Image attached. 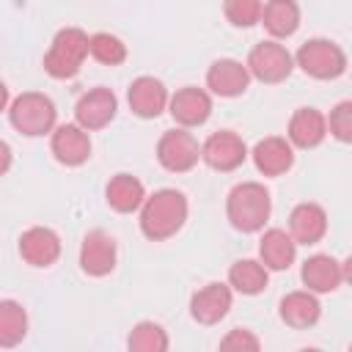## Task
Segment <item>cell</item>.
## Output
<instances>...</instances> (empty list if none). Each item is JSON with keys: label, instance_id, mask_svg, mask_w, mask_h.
Returning a JSON list of instances; mask_svg holds the SVG:
<instances>
[{"label": "cell", "instance_id": "1", "mask_svg": "<svg viewBox=\"0 0 352 352\" xmlns=\"http://www.w3.org/2000/svg\"><path fill=\"white\" fill-rule=\"evenodd\" d=\"M184 220H187V198L173 187L157 190L140 204V231L151 242L170 239L176 231H182Z\"/></svg>", "mask_w": 352, "mask_h": 352}, {"label": "cell", "instance_id": "2", "mask_svg": "<svg viewBox=\"0 0 352 352\" xmlns=\"http://www.w3.org/2000/svg\"><path fill=\"white\" fill-rule=\"evenodd\" d=\"M272 212V198L264 184L258 182H242L228 192L226 214L228 223L242 234H256L267 226Z\"/></svg>", "mask_w": 352, "mask_h": 352}, {"label": "cell", "instance_id": "3", "mask_svg": "<svg viewBox=\"0 0 352 352\" xmlns=\"http://www.w3.org/2000/svg\"><path fill=\"white\" fill-rule=\"evenodd\" d=\"M88 58V36L80 28H63L55 33L47 55H44V72L55 80L74 77Z\"/></svg>", "mask_w": 352, "mask_h": 352}, {"label": "cell", "instance_id": "4", "mask_svg": "<svg viewBox=\"0 0 352 352\" xmlns=\"http://www.w3.org/2000/svg\"><path fill=\"white\" fill-rule=\"evenodd\" d=\"M8 118H11V126L28 138H41L47 132L55 129V104L47 94H38V91H25L22 96H16L8 107Z\"/></svg>", "mask_w": 352, "mask_h": 352}, {"label": "cell", "instance_id": "5", "mask_svg": "<svg viewBox=\"0 0 352 352\" xmlns=\"http://www.w3.org/2000/svg\"><path fill=\"white\" fill-rule=\"evenodd\" d=\"M294 60L314 80H336V77H341L346 72V55L330 38H311V41H305L297 50Z\"/></svg>", "mask_w": 352, "mask_h": 352}, {"label": "cell", "instance_id": "6", "mask_svg": "<svg viewBox=\"0 0 352 352\" xmlns=\"http://www.w3.org/2000/svg\"><path fill=\"white\" fill-rule=\"evenodd\" d=\"M245 66H248L250 77H256V80H261L267 85H275V82L289 80V74L294 69V58L283 44L270 38V41H261V44H256L250 50Z\"/></svg>", "mask_w": 352, "mask_h": 352}, {"label": "cell", "instance_id": "7", "mask_svg": "<svg viewBox=\"0 0 352 352\" xmlns=\"http://www.w3.org/2000/svg\"><path fill=\"white\" fill-rule=\"evenodd\" d=\"M157 160L165 170L170 173H184V170H192L201 160V143L195 140V135L184 126H176V129H168L160 143H157Z\"/></svg>", "mask_w": 352, "mask_h": 352}, {"label": "cell", "instance_id": "8", "mask_svg": "<svg viewBox=\"0 0 352 352\" xmlns=\"http://www.w3.org/2000/svg\"><path fill=\"white\" fill-rule=\"evenodd\" d=\"M201 160L212 168V170H236L245 160H248V146L245 140L231 132V129H220V132H212L204 143H201Z\"/></svg>", "mask_w": 352, "mask_h": 352}, {"label": "cell", "instance_id": "9", "mask_svg": "<svg viewBox=\"0 0 352 352\" xmlns=\"http://www.w3.org/2000/svg\"><path fill=\"white\" fill-rule=\"evenodd\" d=\"M349 264L352 261H336L333 256L316 253V256H311V258L302 261L300 278H302V283H305L308 292L327 294V292H336L341 283L349 280Z\"/></svg>", "mask_w": 352, "mask_h": 352}, {"label": "cell", "instance_id": "10", "mask_svg": "<svg viewBox=\"0 0 352 352\" xmlns=\"http://www.w3.org/2000/svg\"><path fill=\"white\" fill-rule=\"evenodd\" d=\"M116 110H118V99L110 88H91L85 91L77 104H74V118L77 124L85 129V132H96V129H104L113 118H116Z\"/></svg>", "mask_w": 352, "mask_h": 352}, {"label": "cell", "instance_id": "11", "mask_svg": "<svg viewBox=\"0 0 352 352\" xmlns=\"http://www.w3.org/2000/svg\"><path fill=\"white\" fill-rule=\"evenodd\" d=\"M168 110H170V116H173V121L179 126L192 129V126H201V124L209 121V116H212V96L204 88L184 85L173 96H168Z\"/></svg>", "mask_w": 352, "mask_h": 352}, {"label": "cell", "instance_id": "12", "mask_svg": "<svg viewBox=\"0 0 352 352\" xmlns=\"http://www.w3.org/2000/svg\"><path fill=\"white\" fill-rule=\"evenodd\" d=\"M116 239L102 231V228H94L85 234L82 239V248H80V267L85 275L91 278H104L116 270Z\"/></svg>", "mask_w": 352, "mask_h": 352}, {"label": "cell", "instance_id": "13", "mask_svg": "<svg viewBox=\"0 0 352 352\" xmlns=\"http://www.w3.org/2000/svg\"><path fill=\"white\" fill-rule=\"evenodd\" d=\"M50 148L55 160L66 168H77L91 160V138L80 124H60L52 129Z\"/></svg>", "mask_w": 352, "mask_h": 352}, {"label": "cell", "instance_id": "14", "mask_svg": "<svg viewBox=\"0 0 352 352\" xmlns=\"http://www.w3.org/2000/svg\"><path fill=\"white\" fill-rule=\"evenodd\" d=\"M234 294L228 283H206L190 300V314L198 324H217L231 311Z\"/></svg>", "mask_w": 352, "mask_h": 352}, {"label": "cell", "instance_id": "15", "mask_svg": "<svg viewBox=\"0 0 352 352\" xmlns=\"http://www.w3.org/2000/svg\"><path fill=\"white\" fill-rule=\"evenodd\" d=\"M206 85L214 96H223V99H234L239 94L248 91L250 85V72L245 63L234 60V58H220L209 66L206 72Z\"/></svg>", "mask_w": 352, "mask_h": 352}, {"label": "cell", "instance_id": "16", "mask_svg": "<svg viewBox=\"0 0 352 352\" xmlns=\"http://www.w3.org/2000/svg\"><path fill=\"white\" fill-rule=\"evenodd\" d=\"M126 99H129V110L138 118H157L168 107V88H165L162 80H157L151 74H143V77L132 80V85L126 91Z\"/></svg>", "mask_w": 352, "mask_h": 352}, {"label": "cell", "instance_id": "17", "mask_svg": "<svg viewBox=\"0 0 352 352\" xmlns=\"http://www.w3.org/2000/svg\"><path fill=\"white\" fill-rule=\"evenodd\" d=\"M19 256L30 267H52L60 256V236L52 228L33 226L19 236Z\"/></svg>", "mask_w": 352, "mask_h": 352}, {"label": "cell", "instance_id": "18", "mask_svg": "<svg viewBox=\"0 0 352 352\" xmlns=\"http://www.w3.org/2000/svg\"><path fill=\"white\" fill-rule=\"evenodd\" d=\"M327 138V121L316 107H297L289 118L286 140L294 148H316Z\"/></svg>", "mask_w": 352, "mask_h": 352}, {"label": "cell", "instance_id": "19", "mask_svg": "<svg viewBox=\"0 0 352 352\" xmlns=\"http://www.w3.org/2000/svg\"><path fill=\"white\" fill-rule=\"evenodd\" d=\"M327 234V214L319 204H297L289 214V236L297 245H316Z\"/></svg>", "mask_w": 352, "mask_h": 352}, {"label": "cell", "instance_id": "20", "mask_svg": "<svg viewBox=\"0 0 352 352\" xmlns=\"http://www.w3.org/2000/svg\"><path fill=\"white\" fill-rule=\"evenodd\" d=\"M253 165L264 176H283L294 165V146L286 138H264L253 148Z\"/></svg>", "mask_w": 352, "mask_h": 352}, {"label": "cell", "instance_id": "21", "mask_svg": "<svg viewBox=\"0 0 352 352\" xmlns=\"http://www.w3.org/2000/svg\"><path fill=\"white\" fill-rule=\"evenodd\" d=\"M297 258V242L289 236V231L283 228H267L261 242H258V261L272 270V272H280V270H289Z\"/></svg>", "mask_w": 352, "mask_h": 352}, {"label": "cell", "instance_id": "22", "mask_svg": "<svg viewBox=\"0 0 352 352\" xmlns=\"http://www.w3.org/2000/svg\"><path fill=\"white\" fill-rule=\"evenodd\" d=\"M322 316V305L316 300L314 292L302 289V292H289L283 300H280V319L294 327V330H308L319 322Z\"/></svg>", "mask_w": 352, "mask_h": 352}, {"label": "cell", "instance_id": "23", "mask_svg": "<svg viewBox=\"0 0 352 352\" xmlns=\"http://www.w3.org/2000/svg\"><path fill=\"white\" fill-rule=\"evenodd\" d=\"M258 22L264 25V30L278 41V38H289L297 33L300 28V6L294 0H267L261 6V16Z\"/></svg>", "mask_w": 352, "mask_h": 352}, {"label": "cell", "instance_id": "24", "mask_svg": "<svg viewBox=\"0 0 352 352\" xmlns=\"http://www.w3.org/2000/svg\"><path fill=\"white\" fill-rule=\"evenodd\" d=\"M104 198H107L110 209L129 214V212H138L140 204L146 201V187L132 173H116L104 187Z\"/></svg>", "mask_w": 352, "mask_h": 352}, {"label": "cell", "instance_id": "25", "mask_svg": "<svg viewBox=\"0 0 352 352\" xmlns=\"http://www.w3.org/2000/svg\"><path fill=\"white\" fill-rule=\"evenodd\" d=\"M270 283V270L258 258H239L228 270V286L245 297L261 294Z\"/></svg>", "mask_w": 352, "mask_h": 352}, {"label": "cell", "instance_id": "26", "mask_svg": "<svg viewBox=\"0 0 352 352\" xmlns=\"http://www.w3.org/2000/svg\"><path fill=\"white\" fill-rule=\"evenodd\" d=\"M28 336V314L16 300H0V346L11 349Z\"/></svg>", "mask_w": 352, "mask_h": 352}, {"label": "cell", "instance_id": "27", "mask_svg": "<svg viewBox=\"0 0 352 352\" xmlns=\"http://www.w3.org/2000/svg\"><path fill=\"white\" fill-rule=\"evenodd\" d=\"M88 55L104 66H118L126 60V44L113 33H94L88 36Z\"/></svg>", "mask_w": 352, "mask_h": 352}, {"label": "cell", "instance_id": "28", "mask_svg": "<svg viewBox=\"0 0 352 352\" xmlns=\"http://www.w3.org/2000/svg\"><path fill=\"white\" fill-rule=\"evenodd\" d=\"M126 346L135 352H165L168 336L157 322H138L126 338Z\"/></svg>", "mask_w": 352, "mask_h": 352}, {"label": "cell", "instance_id": "29", "mask_svg": "<svg viewBox=\"0 0 352 352\" xmlns=\"http://www.w3.org/2000/svg\"><path fill=\"white\" fill-rule=\"evenodd\" d=\"M261 0H223V14L234 28H253L261 16Z\"/></svg>", "mask_w": 352, "mask_h": 352}, {"label": "cell", "instance_id": "30", "mask_svg": "<svg viewBox=\"0 0 352 352\" xmlns=\"http://www.w3.org/2000/svg\"><path fill=\"white\" fill-rule=\"evenodd\" d=\"M324 121H327V132L336 140H341V143L352 140V102H338Z\"/></svg>", "mask_w": 352, "mask_h": 352}, {"label": "cell", "instance_id": "31", "mask_svg": "<svg viewBox=\"0 0 352 352\" xmlns=\"http://www.w3.org/2000/svg\"><path fill=\"white\" fill-rule=\"evenodd\" d=\"M261 341L248 330V327H234L223 341H220V349H258Z\"/></svg>", "mask_w": 352, "mask_h": 352}, {"label": "cell", "instance_id": "32", "mask_svg": "<svg viewBox=\"0 0 352 352\" xmlns=\"http://www.w3.org/2000/svg\"><path fill=\"white\" fill-rule=\"evenodd\" d=\"M11 168V146L6 140H0V176H6Z\"/></svg>", "mask_w": 352, "mask_h": 352}, {"label": "cell", "instance_id": "33", "mask_svg": "<svg viewBox=\"0 0 352 352\" xmlns=\"http://www.w3.org/2000/svg\"><path fill=\"white\" fill-rule=\"evenodd\" d=\"M6 104H8V88H6V82L0 80V113L6 110Z\"/></svg>", "mask_w": 352, "mask_h": 352}]
</instances>
